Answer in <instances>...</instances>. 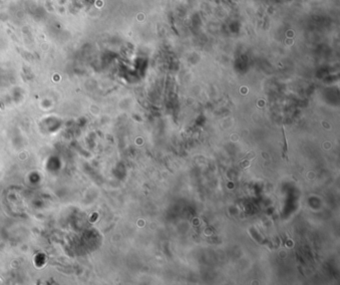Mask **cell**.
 <instances>
[{"label": "cell", "instance_id": "cell-1", "mask_svg": "<svg viewBox=\"0 0 340 285\" xmlns=\"http://www.w3.org/2000/svg\"><path fill=\"white\" fill-rule=\"evenodd\" d=\"M255 157V152H250V155H248V156H246L245 157V159H243L241 162H240V167H248V166H250V160H252L253 159V157Z\"/></svg>", "mask_w": 340, "mask_h": 285}]
</instances>
